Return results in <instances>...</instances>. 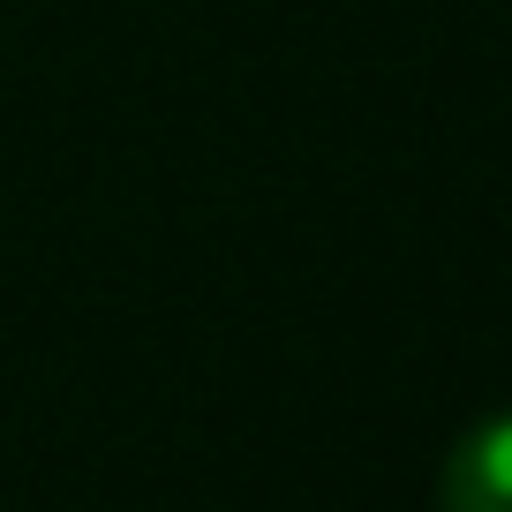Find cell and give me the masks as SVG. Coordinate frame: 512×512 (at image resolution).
I'll return each instance as SVG.
<instances>
[{"instance_id": "6da1fadb", "label": "cell", "mask_w": 512, "mask_h": 512, "mask_svg": "<svg viewBox=\"0 0 512 512\" xmlns=\"http://www.w3.org/2000/svg\"><path fill=\"white\" fill-rule=\"evenodd\" d=\"M437 512H512V415H490L445 452Z\"/></svg>"}]
</instances>
